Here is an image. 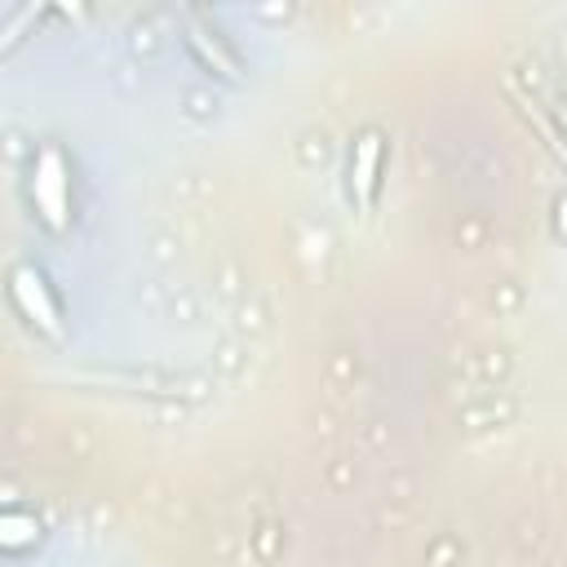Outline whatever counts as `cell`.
I'll return each instance as SVG.
<instances>
[{"mask_svg": "<svg viewBox=\"0 0 567 567\" xmlns=\"http://www.w3.org/2000/svg\"><path fill=\"white\" fill-rule=\"evenodd\" d=\"M31 195H35L40 217H44L53 230H62L71 190H66V164H62V151H58V146H44V151L35 155V168H31Z\"/></svg>", "mask_w": 567, "mask_h": 567, "instance_id": "1", "label": "cell"}, {"mask_svg": "<svg viewBox=\"0 0 567 567\" xmlns=\"http://www.w3.org/2000/svg\"><path fill=\"white\" fill-rule=\"evenodd\" d=\"M13 301H18V310H22L31 323H40L44 332H58V301L49 297V284H44L31 266L13 270Z\"/></svg>", "mask_w": 567, "mask_h": 567, "instance_id": "2", "label": "cell"}, {"mask_svg": "<svg viewBox=\"0 0 567 567\" xmlns=\"http://www.w3.org/2000/svg\"><path fill=\"white\" fill-rule=\"evenodd\" d=\"M377 168H381V142H377V133H359L354 155H350V190L359 199H372Z\"/></svg>", "mask_w": 567, "mask_h": 567, "instance_id": "3", "label": "cell"}, {"mask_svg": "<svg viewBox=\"0 0 567 567\" xmlns=\"http://www.w3.org/2000/svg\"><path fill=\"white\" fill-rule=\"evenodd\" d=\"M0 527H4V545H9V549H18V545H22V536H27V532H35V518L4 514V523H0Z\"/></svg>", "mask_w": 567, "mask_h": 567, "instance_id": "4", "label": "cell"}]
</instances>
